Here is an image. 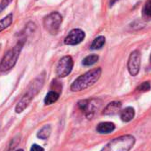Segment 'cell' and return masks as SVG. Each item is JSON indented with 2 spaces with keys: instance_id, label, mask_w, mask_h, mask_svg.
Returning <instances> with one entry per match:
<instances>
[{
  "instance_id": "6da1fadb",
  "label": "cell",
  "mask_w": 151,
  "mask_h": 151,
  "mask_svg": "<svg viewBox=\"0 0 151 151\" xmlns=\"http://www.w3.org/2000/svg\"><path fill=\"white\" fill-rule=\"evenodd\" d=\"M101 72H102L101 68H93L92 70L87 71L84 75H81L80 77H78L72 83L70 86L71 91L80 92L92 86L99 80V78L101 76Z\"/></svg>"
},
{
  "instance_id": "7a4b0ae2",
  "label": "cell",
  "mask_w": 151,
  "mask_h": 151,
  "mask_svg": "<svg viewBox=\"0 0 151 151\" xmlns=\"http://www.w3.org/2000/svg\"><path fill=\"white\" fill-rule=\"evenodd\" d=\"M25 42H26L25 38L20 39L17 42V44L14 45V47L10 49L5 54V56L1 60V62H0V71H2V72L8 71L15 66L18 60V58L20 56V53L24 46Z\"/></svg>"
},
{
  "instance_id": "3957f363",
  "label": "cell",
  "mask_w": 151,
  "mask_h": 151,
  "mask_svg": "<svg viewBox=\"0 0 151 151\" xmlns=\"http://www.w3.org/2000/svg\"><path fill=\"white\" fill-rule=\"evenodd\" d=\"M134 143L132 135H123L110 140L101 151H130Z\"/></svg>"
},
{
  "instance_id": "277c9868",
  "label": "cell",
  "mask_w": 151,
  "mask_h": 151,
  "mask_svg": "<svg viewBox=\"0 0 151 151\" xmlns=\"http://www.w3.org/2000/svg\"><path fill=\"white\" fill-rule=\"evenodd\" d=\"M62 22V16L58 12H52L44 19V27L51 35H56Z\"/></svg>"
},
{
  "instance_id": "5b68a950",
  "label": "cell",
  "mask_w": 151,
  "mask_h": 151,
  "mask_svg": "<svg viewBox=\"0 0 151 151\" xmlns=\"http://www.w3.org/2000/svg\"><path fill=\"white\" fill-rule=\"evenodd\" d=\"M100 106L101 101L99 99L83 100L78 102V108L88 119H91L93 116L95 111L100 108Z\"/></svg>"
},
{
  "instance_id": "8992f818",
  "label": "cell",
  "mask_w": 151,
  "mask_h": 151,
  "mask_svg": "<svg viewBox=\"0 0 151 151\" xmlns=\"http://www.w3.org/2000/svg\"><path fill=\"white\" fill-rule=\"evenodd\" d=\"M73 65H74V61L70 56L62 57L59 60L58 65H57V68H56L57 75L60 78L67 77V76H68L70 74V72L72 71Z\"/></svg>"
},
{
  "instance_id": "52a82bcc",
  "label": "cell",
  "mask_w": 151,
  "mask_h": 151,
  "mask_svg": "<svg viewBox=\"0 0 151 151\" xmlns=\"http://www.w3.org/2000/svg\"><path fill=\"white\" fill-rule=\"evenodd\" d=\"M139 68H140V53L139 51L135 50L130 54L128 60V70L132 77H135L136 75H138Z\"/></svg>"
},
{
  "instance_id": "ba28073f",
  "label": "cell",
  "mask_w": 151,
  "mask_h": 151,
  "mask_svg": "<svg viewBox=\"0 0 151 151\" xmlns=\"http://www.w3.org/2000/svg\"><path fill=\"white\" fill-rule=\"evenodd\" d=\"M86 37V34L83 30L79 29H72L68 36L65 37L64 39V43L65 45H76L80 44Z\"/></svg>"
},
{
  "instance_id": "9c48e42d",
  "label": "cell",
  "mask_w": 151,
  "mask_h": 151,
  "mask_svg": "<svg viewBox=\"0 0 151 151\" xmlns=\"http://www.w3.org/2000/svg\"><path fill=\"white\" fill-rule=\"evenodd\" d=\"M121 107H122V104L120 101H112L105 107V109L103 110V115H105V116L116 115L120 111Z\"/></svg>"
},
{
  "instance_id": "30bf717a",
  "label": "cell",
  "mask_w": 151,
  "mask_h": 151,
  "mask_svg": "<svg viewBox=\"0 0 151 151\" xmlns=\"http://www.w3.org/2000/svg\"><path fill=\"white\" fill-rule=\"evenodd\" d=\"M97 132L101 134H108L112 132L115 130V124L111 122H103L100 123L96 128Z\"/></svg>"
},
{
  "instance_id": "8fae6325",
  "label": "cell",
  "mask_w": 151,
  "mask_h": 151,
  "mask_svg": "<svg viewBox=\"0 0 151 151\" xmlns=\"http://www.w3.org/2000/svg\"><path fill=\"white\" fill-rule=\"evenodd\" d=\"M134 116H135V111L131 107L124 109V110L121 111V114H120V117L122 121L124 122H130L131 120H132Z\"/></svg>"
},
{
  "instance_id": "7c38bea8",
  "label": "cell",
  "mask_w": 151,
  "mask_h": 151,
  "mask_svg": "<svg viewBox=\"0 0 151 151\" xmlns=\"http://www.w3.org/2000/svg\"><path fill=\"white\" fill-rule=\"evenodd\" d=\"M59 97H60V93H58L55 91H50L45 98V101H44L45 104V105H51V104L56 102L58 101Z\"/></svg>"
},
{
  "instance_id": "4fadbf2b",
  "label": "cell",
  "mask_w": 151,
  "mask_h": 151,
  "mask_svg": "<svg viewBox=\"0 0 151 151\" xmlns=\"http://www.w3.org/2000/svg\"><path fill=\"white\" fill-rule=\"evenodd\" d=\"M51 132H52V128H51V125L49 124H46L45 125L44 127H42L40 129V131L37 132V137L41 139H46L49 138V136L51 135Z\"/></svg>"
},
{
  "instance_id": "5bb4252c",
  "label": "cell",
  "mask_w": 151,
  "mask_h": 151,
  "mask_svg": "<svg viewBox=\"0 0 151 151\" xmlns=\"http://www.w3.org/2000/svg\"><path fill=\"white\" fill-rule=\"evenodd\" d=\"M13 22V14H9L5 18L0 21V32L7 29Z\"/></svg>"
},
{
  "instance_id": "9a60e30c",
  "label": "cell",
  "mask_w": 151,
  "mask_h": 151,
  "mask_svg": "<svg viewBox=\"0 0 151 151\" xmlns=\"http://www.w3.org/2000/svg\"><path fill=\"white\" fill-rule=\"evenodd\" d=\"M105 42H106V39L103 36H100L98 37H96L92 45H91V49L92 50H96V49H101L104 45H105Z\"/></svg>"
},
{
  "instance_id": "2e32d148",
  "label": "cell",
  "mask_w": 151,
  "mask_h": 151,
  "mask_svg": "<svg viewBox=\"0 0 151 151\" xmlns=\"http://www.w3.org/2000/svg\"><path fill=\"white\" fill-rule=\"evenodd\" d=\"M142 16L146 20H151V0L146 1L142 9Z\"/></svg>"
},
{
  "instance_id": "e0dca14e",
  "label": "cell",
  "mask_w": 151,
  "mask_h": 151,
  "mask_svg": "<svg viewBox=\"0 0 151 151\" xmlns=\"http://www.w3.org/2000/svg\"><path fill=\"white\" fill-rule=\"evenodd\" d=\"M99 60V56L97 54H91L86 56L84 60H83V65L84 66H92L94 63H96Z\"/></svg>"
},
{
  "instance_id": "ac0fdd59",
  "label": "cell",
  "mask_w": 151,
  "mask_h": 151,
  "mask_svg": "<svg viewBox=\"0 0 151 151\" xmlns=\"http://www.w3.org/2000/svg\"><path fill=\"white\" fill-rule=\"evenodd\" d=\"M150 88H151L150 83L148 81H147V82H143L142 84H140L138 86L137 90L139 91V92H147V91H149Z\"/></svg>"
},
{
  "instance_id": "d6986e66",
  "label": "cell",
  "mask_w": 151,
  "mask_h": 151,
  "mask_svg": "<svg viewBox=\"0 0 151 151\" xmlns=\"http://www.w3.org/2000/svg\"><path fill=\"white\" fill-rule=\"evenodd\" d=\"M13 1V0H2L1 2H0V13L2 11H4L9 5L10 3Z\"/></svg>"
},
{
  "instance_id": "ffe728a7",
  "label": "cell",
  "mask_w": 151,
  "mask_h": 151,
  "mask_svg": "<svg viewBox=\"0 0 151 151\" xmlns=\"http://www.w3.org/2000/svg\"><path fill=\"white\" fill-rule=\"evenodd\" d=\"M30 151H45V149L41 146H39L37 144H34L31 146Z\"/></svg>"
},
{
  "instance_id": "44dd1931",
  "label": "cell",
  "mask_w": 151,
  "mask_h": 151,
  "mask_svg": "<svg viewBox=\"0 0 151 151\" xmlns=\"http://www.w3.org/2000/svg\"><path fill=\"white\" fill-rule=\"evenodd\" d=\"M116 1H117V0H111V1H110V5L112 6V5H113L114 3H116Z\"/></svg>"
},
{
  "instance_id": "7402d4cb",
  "label": "cell",
  "mask_w": 151,
  "mask_h": 151,
  "mask_svg": "<svg viewBox=\"0 0 151 151\" xmlns=\"http://www.w3.org/2000/svg\"><path fill=\"white\" fill-rule=\"evenodd\" d=\"M16 151H23V149H18V150H16Z\"/></svg>"
},
{
  "instance_id": "603a6c76",
  "label": "cell",
  "mask_w": 151,
  "mask_h": 151,
  "mask_svg": "<svg viewBox=\"0 0 151 151\" xmlns=\"http://www.w3.org/2000/svg\"><path fill=\"white\" fill-rule=\"evenodd\" d=\"M150 60H151V55H150Z\"/></svg>"
}]
</instances>
